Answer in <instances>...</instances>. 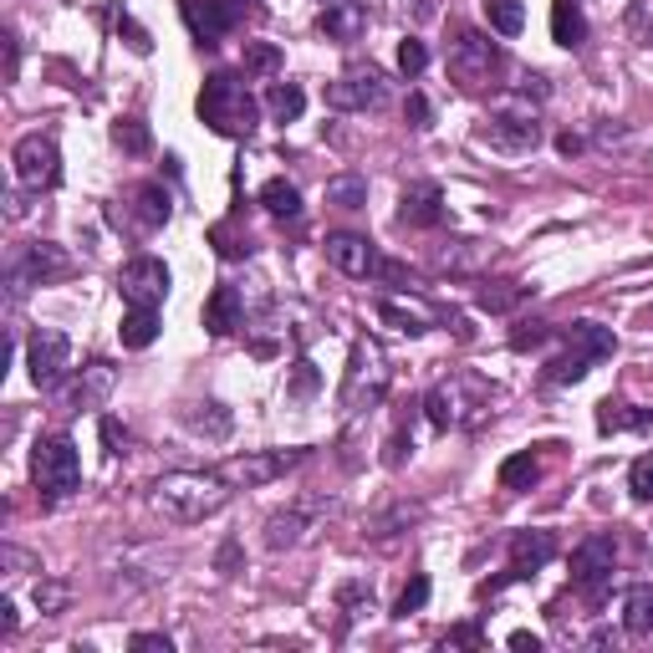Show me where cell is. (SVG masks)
<instances>
[{"instance_id": "1", "label": "cell", "mask_w": 653, "mask_h": 653, "mask_svg": "<svg viewBox=\"0 0 653 653\" xmlns=\"http://www.w3.org/2000/svg\"><path fill=\"white\" fill-rule=\"evenodd\" d=\"M230 490L235 485H230L220 470H169V475L153 485V505H159L169 521L194 526V521H204V515L225 511Z\"/></svg>"}, {"instance_id": "2", "label": "cell", "mask_w": 653, "mask_h": 653, "mask_svg": "<svg viewBox=\"0 0 653 653\" xmlns=\"http://www.w3.org/2000/svg\"><path fill=\"white\" fill-rule=\"evenodd\" d=\"M200 118L220 133V139H251L261 123V102L235 72H210L200 88Z\"/></svg>"}, {"instance_id": "3", "label": "cell", "mask_w": 653, "mask_h": 653, "mask_svg": "<svg viewBox=\"0 0 653 653\" xmlns=\"http://www.w3.org/2000/svg\"><path fill=\"white\" fill-rule=\"evenodd\" d=\"M31 480H37V495L47 505L77 495V485H82V460H77V444L67 440V434H41V440L31 444Z\"/></svg>"}, {"instance_id": "4", "label": "cell", "mask_w": 653, "mask_h": 653, "mask_svg": "<svg viewBox=\"0 0 653 653\" xmlns=\"http://www.w3.org/2000/svg\"><path fill=\"white\" fill-rule=\"evenodd\" d=\"M118 389V368L108 358H92L82 373H72L67 383H57V409L62 414H92L108 403V393Z\"/></svg>"}, {"instance_id": "5", "label": "cell", "mask_w": 653, "mask_h": 653, "mask_svg": "<svg viewBox=\"0 0 653 653\" xmlns=\"http://www.w3.org/2000/svg\"><path fill=\"white\" fill-rule=\"evenodd\" d=\"M613 566H617V541L613 536H587L572 552V587L587 603H603V592L613 587Z\"/></svg>"}, {"instance_id": "6", "label": "cell", "mask_w": 653, "mask_h": 653, "mask_svg": "<svg viewBox=\"0 0 653 653\" xmlns=\"http://www.w3.org/2000/svg\"><path fill=\"white\" fill-rule=\"evenodd\" d=\"M383 102H389V82L378 67H352L338 82H326V108L338 113H378Z\"/></svg>"}, {"instance_id": "7", "label": "cell", "mask_w": 653, "mask_h": 653, "mask_svg": "<svg viewBox=\"0 0 653 653\" xmlns=\"http://www.w3.org/2000/svg\"><path fill=\"white\" fill-rule=\"evenodd\" d=\"M11 163H16V179H21L26 189H57V179H62V149H57L51 133H26V139L16 143Z\"/></svg>"}, {"instance_id": "8", "label": "cell", "mask_w": 653, "mask_h": 653, "mask_svg": "<svg viewBox=\"0 0 653 653\" xmlns=\"http://www.w3.org/2000/svg\"><path fill=\"white\" fill-rule=\"evenodd\" d=\"M326 261L338 265L342 277H399V265H389L378 255V245L368 235H352V230H338V235H326Z\"/></svg>"}, {"instance_id": "9", "label": "cell", "mask_w": 653, "mask_h": 653, "mask_svg": "<svg viewBox=\"0 0 653 653\" xmlns=\"http://www.w3.org/2000/svg\"><path fill=\"white\" fill-rule=\"evenodd\" d=\"M67 358H72V342L57 332V326H37L26 338V368H31V383L37 389H57L67 378Z\"/></svg>"}, {"instance_id": "10", "label": "cell", "mask_w": 653, "mask_h": 653, "mask_svg": "<svg viewBox=\"0 0 653 653\" xmlns=\"http://www.w3.org/2000/svg\"><path fill=\"white\" fill-rule=\"evenodd\" d=\"M501 67V47L490 37H480V31H460L450 47V77L454 82H465V88H480V82H490V72Z\"/></svg>"}, {"instance_id": "11", "label": "cell", "mask_w": 653, "mask_h": 653, "mask_svg": "<svg viewBox=\"0 0 653 653\" xmlns=\"http://www.w3.org/2000/svg\"><path fill=\"white\" fill-rule=\"evenodd\" d=\"M118 291H123L128 307H159L169 297V265L159 255H133L118 271Z\"/></svg>"}, {"instance_id": "12", "label": "cell", "mask_w": 653, "mask_h": 653, "mask_svg": "<svg viewBox=\"0 0 653 653\" xmlns=\"http://www.w3.org/2000/svg\"><path fill=\"white\" fill-rule=\"evenodd\" d=\"M245 11H251V0H184V21L204 47H214L225 31H235L245 21Z\"/></svg>"}, {"instance_id": "13", "label": "cell", "mask_w": 653, "mask_h": 653, "mask_svg": "<svg viewBox=\"0 0 653 653\" xmlns=\"http://www.w3.org/2000/svg\"><path fill=\"white\" fill-rule=\"evenodd\" d=\"M297 460H302V450H291V454H281V450H255V454H235V460H225V465H220V475H225L230 485L255 490V485H271L277 475H287Z\"/></svg>"}, {"instance_id": "14", "label": "cell", "mask_w": 653, "mask_h": 653, "mask_svg": "<svg viewBox=\"0 0 653 653\" xmlns=\"http://www.w3.org/2000/svg\"><path fill=\"white\" fill-rule=\"evenodd\" d=\"M363 378H368V393L383 399V389H389V368H383V352H378L373 342H358V348H352L348 389H342V403H348V409H363Z\"/></svg>"}, {"instance_id": "15", "label": "cell", "mask_w": 653, "mask_h": 653, "mask_svg": "<svg viewBox=\"0 0 653 653\" xmlns=\"http://www.w3.org/2000/svg\"><path fill=\"white\" fill-rule=\"evenodd\" d=\"M62 271H67V255L57 251V245H47V240H37V245H26L11 261V271H6V277H11V297H21L26 287H41L47 277H62Z\"/></svg>"}, {"instance_id": "16", "label": "cell", "mask_w": 653, "mask_h": 653, "mask_svg": "<svg viewBox=\"0 0 653 653\" xmlns=\"http://www.w3.org/2000/svg\"><path fill=\"white\" fill-rule=\"evenodd\" d=\"M399 220L414 230H434L444 220V189L434 184V179H419V184H409L399 194Z\"/></svg>"}, {"instance_id": "17", "label": "cell", "mask_w": 653, "mask_h": 653, "mask_svg": "<svg viewBox=\"0 0 653 653\" xmlns=\"http://www.w3.org/2000/svg\"><path fill=\"white\" fill-rule=\"evenodd\" d=\"M480 139H485L490 149L526 153V149H536V143H541V123H536V118H521V113H495Z\"/></svg>"}, {"instance_id": "18", "label": "cell", "mask_w": 653, "mask_h": 653, "mask_svg": "<svg viewBox=\"0 0 653 653\" xmlns=\"http://www.w3.org/2000/svg\"><path fill=\"white\" fill-rule=\"evenodd\" d=\"M368 26V6L363 0H326L322 16H317V31L326 41H358Z\"/></svg>"}, {"instance_id": "19", "label": "cell", "mask_w": 653, "mask_h": 653, "mask_svg": "<svg viewBox=\"0 0 653 653\" xmlns=\"http://www.w3.org/2000/svg\"><path fill=\"white\" fill-rule=\"evenodd\" d=\"M556 556V536L552 531H521L511 536V577H531Z\"/></svg>"}, {"instance_id": "20", "label": "cell", "mask_w": 653, "mask_h": 653, "mask_svg": "<svg viewBox=\"0 0 653 653\" xmlns=\"http://www.w3.org/2000/svg\"><path fill=\"white\" fill-rule=\"evenodd\" d=\"M245 317V302H240L235 287H214V297L204 302V326H210V338H230Z\"/></svg>"}, {"instance_id": "21", "label": "cell", "mask_w": 653, "mask_h": 653, "mask_svg": "<svg viewBox=\"0 0 653 653\" xmlns=\"http://www.w3.org/2000/svg\"><path fill=\"white\" fill-rule=\"evenodd\" d=\"M552 41L566 51H577L587 41V16H582L577 0H556L552 6Z\"/></svg>"}, {"instance_id": "22", "label": "cell", "mask_w": 653, "mask_h": 653, "mask_svg": "<svg viewBox=\"0 0 653 653\" xmlns=\"http://www.w3.org/2000/svg\"><path fill=\"white\" fill-rule=\"evenodd\" d=\"M566 348H577V352H587L592 363H603V358H613L617 352V338L597 322H572L566 326Z\"/></svg>"}, {"instance_id": "23", "label": "cell", "mask_w": 653, "mask_h": 653, "mask_svg": "<svg viewBox=\"0 0 653 653\" xmlns=\"http://www.w3.org/2000/svg\"><path fill=\"white\" fill-rule=\"evenodd\" d=\"M118 338H123V348L143 352L159 338V307H128L123 322H118Z\"/></svg>"}, {"instance_id": "24", "label": "cell", "mask_w": 653, "mask_h": 653, "mask_svg": "<svg viewBox=\"0 0 653 653\" xmlns=\"http://www.w3.org/2000/svg\"><path fill=\"white\" fill-rule=\"evenodd\" d=\"M133 210H139L143 230H159V225H169L174 200H169V189H163V184H139V189H133Z\"/></svg>"}, {"instance_id": "25", "label": "cell", "mask_w": 653, "mask_h": 653, "mask_svg": "<svg viewBox=\"0 0 653 653\" xmlns=\"http://www.w3.org/2000/svg\"><path fill=\"white\" fill-rule=\"evenodd\" d=\"M265 108H271L277 123H297V118L307 113V92L297 88V82H271V88H265Z\"/></svg>"}, {"instance_id": "26", "label": "cell", "mask_w": 653, "mask_h": 653, "mask_svg": "<svg viewBox=\"0 0 653 653\" xmlns=\"http://www.w3.org/2000/svg\"><path fill=\"white\" fill-rule=\"evenodd\" d=\"M302 531H307L302 511H277L271 521H265V552H287V546H297Z\"/></svg>"}, {"instance_id": "27", "label": "cell", "mask_w": 653, "mask_h": 653, "mask_svg": "<svg viewBox=\"0 0 653 653\" xmlns=\"http://www.w3.org/2000/svg\"><path fill=\"white\" fill-rule=\"evenodd\" d=\"M623 629L633 639H649L653 633V587H629V597H623Z\"/></svg>"}, {"instance_id": "28", "label": "cell", "mask_w": 653, "mask_h": 653, "mask_svg": "<svg viewBox=\"0 0 653 653\" xmlns=\"http://www.w3.org/2000/svg\"><path fill=\"white\" fill-rule=\"evenodd\" d=\"M261 204L271 214H281V220H297V214H302V189L291 184V179H265Z\"/></svg>"}, {"instance_id": "29", "label": "cell", "mask_w": 653, "mask_h": 653, "mask_svg": "<svg viewBox=\"0 0 653 653\" xmlns=\"http://www.w3.org/2000/svg\"><path fill=\"white\" fill-rule=\"evenodd\" d=\"M326 204H332V210H363L368 204V179L363 174L326 179Z\"/></svg>"}, {"instance_id": "30", "label": "cell", "mask_w": 653, "mask_h": 653, "mask_svg": "<svg viewBox=\"0 0 653 653\" xmlns=\"http://www.w3.org/2000/svg\"><path fill=\"white\" fill-rule=\"evenodd\" d=\"M485 21H490V31H501V37H521L526 6H521V0H485Z\"/></svg>"}, {"instance_id": "31", "label": "cell", "mask_w": 653, "mask_h": 653, "mask_svg": "<svg viewBox=\"0 0 653 653\" xmlns=\"http://www.w3.org/2000/svg\"><path fill=\"white\" fill-rule=\"evenodd\" d=\"M424 409H429V424L434 429L460 424V389H454V383H440V389L424 399Z\"/></svg>"}, {"instance_id": "32", "label": "cell", "mask_w": 653, "mask_h": 653, "mask_svg": "<svg viewBox=\"0 0 653 653\" xmlns=\"http://www.w3.org/2000/svg\"><path fill=\"white\" fill-rule=\"evenodd\" d=\"M643 424H653V414H639V409H629V403L607 399L603 409H597V429H603V434H617V429H643Z\"/></svg>"}, {"instance_id": "33", "label": "cell", "mask_w": 653, "mask_h": 653, "mask_svg": "<svg viewBox=\"0 0 653 653\" xmlns=\"http://www.w3.org/2000/svg\"><path fill=\"white\" fill-rule=\"evenodd\" d=\"M113 143L123 153H149L153 149V133H149V123H143V118H118V123H113Z\"/></svg>"}, {"instance_id": "34", "label": "cell", "mask_w": 653, "mask_h": 653, "mask_svg": "<svg viewBox=\"0 0 653 653\" xmlns=\"http://www.w3.org/2000/svg\"><path fill=\"white\" fill-rule=\"evenodd\" d=\"M541 480V465H536V454H511L501 465V485L505 490H531Z\"/></svg>"}, {"instance_id": "35", "label": "cell", "mask_w": 653, "mask_h": 653, "mask_svg": "<svg viewBox=\"0 0 653 653\" xmlns=\"http://www.w3.org/2000/svg\"><path fill=\"white\" fill-rule=\"evenodd\" d=\"M587 368H592V358H587V352L566 348L562 358H552V368H546V378H552V383H582V378H587Z\"/></svg>"}, {"instance_id": "36", "label": "cell", "mask_w": 653, "mask_h": 653, "mask_svg": "<svg viewBox=\"0 0 653 653\" xmlns=\"http://www.w3.org/2000/svg\"><path fill=\"white\" fill-rule=\"evenodd\" d=\"M277 67H281V47H271V41H245V72L271 77Z\"/></svg>"}, {"instance_id": "37", "label": "cell", "mask_w": 653, "mask_h": 653, "mask_svg": "<svg viewBox=\"0 0 653 653\" xmlns=\"http://www.w3.org/2000/svg\"><path fill=\"white\" fill-rule=\"evenodd\" d=\"M189 429H200V434H214V440H225L230 434V414L220 403H200L194 414H189Z\"/></svg>"}, {"instance_id": "38", "label": "cell", "mask_w": 653, "mask_h": 653, "mask_svg": "<svg viewBox=\"0 0 653 653\" xmlns=\"http://www.w3.org/2000/svg\"><path fill=\"white\" fill-rule=\"evenodd\" d=\"M531 297V287H485L480 291V312H511Z\"/></svg>"}, {"instance_id": "39", "label": "cell", "mask_w": 653, "mask_h": 653, "mask_svg": "<svg viewBox=\"0 0 653 653\" xmlns=\"http://www.w3.org/2000/svg\"><path fill=\"white\" fill-rule=\"evenodd\" d=\"M378 317H383L393 332H403V338H419V332H424V317L409 312V307H399V302H378Z\"/></svg>"}, {"instance_id": "40", "label": "cell", "mask_w": 653, "mask_h": 653, "mask_svg": "<svg viewBox=\"0 0 653 653\" xmlns=\"http://www.w3.org/2000/svg\"><path fill=\"white\" fill-rule=\"evenodd\" d=\"M424 603H429V577H424V572H414V577H409V587L399 592V607H393V617L424 613Z\"/></svg>"}, {"instance_id": "41", "label": "cell", "mask_w": 653, "mask_h": 653, "mask_svg": "<svg viewBox=\"0 0 653 653\" xmlns=\"http://www.w3.org/2000/svg\"><path fill=\"white\" fill-rule=\"evenodd\" d=\"M317 389H322V373H317L307 358H302V363H291V378H287V393H291V399H312Z\"/></svg>"}, {"instance_id": "42", "label": "cell", "mask_w": 653, "mask_h": 653, "mask_svg": "<svg viewBox=\"0 0 653 653\" xmlns=\"http://www.w3.org/2000/svg\"><path fill=\"white\" fill-rule=\"evenodd\" d=\"M429 67V47L419 37H409V41H399V72L403 77H419Z\"/></svg>"}, {"instance_id": "43", "label": "cell", "mask_w": 653, "mask_h": 653, "mask_svg": "<svg viewBox=\"0 0 653 653\" xmlns=\"http://www.w3.org/2000/svg\"><path fill=\"white\" fill-rule=\"evenodd\" d=\"M629 490L639 495V501H653V454H639L629 470Z\"/></svg>"}, {"instance_id": "44", "label": "cell", "mask_w": 653, "mask_h": 653, "mask_svg": "<svg viewBox=\"0 0 653 653\" xmlns=\"http://www.w3.org/2000/svg\"><path fill=\"white\" fill-rule=\"evenodd\" d=\"M67 597H72V592H67L62 582H37V607H41L47 617H57V613H62V607H67Z\"/></svg>"}, {"instance_id": "45", "label": "cell", "mask_w": 653, "mask_h": 653, "mask_svg": "<svg viewBox=\"0 0 653 653\" xmlns=\"http://www.w3.org/2000/svg\"><path fill=\"white\" fill-rule=\"evenodd\" d=\"M546 338H552V326H546V322H521V326L511 332V348H515V352H526V348H541Z\"/></svg>"}, {"instance_id": "46", "label": "cell", "mask_w": 653, "mask_h": 653, "mask_svg": "<svg viewBox=\"0 0 653 653\" xmlns=\"http://www.w3.org/2000/svg\"><path fill=\"white\" fill-rule=\"evenodd\" d=\"M485 643V633H480V623H460V629L444 633V649H480Z\"/></svg>"}, {"instance_id": "47", "label": "cell", "mask_w": 653, "mask_h": 653, "mask_svg": "<svg viewBox=\"0 0 653 653\" xmlns=\"http://www.w3.org/2000/svg\"><path fill=\"white\" fill-rule=\"evenodd\" d=\"M128 649L133 653H174V643H169V633H133Z\"/></svg>"}, {"instance_id": "48", "label": "cell", "mask_w": 653, "mask_h": 653, "mask_svg": "<svg viewBox=\"0 0 653 653\" xmlns=\"http://www.w3.org/2000/svg\"><path fill=\"white\" fill-rule=\"evenodd\" d=\"M403 118H409V128H429V98L424 92H409V102H403Z\"/></svg>"}, {"instance_id": "49", "label": "cell", "mask_w": 653, "mask_h": 653, "mask_svg": "<svg viewBox=\"0 0 653 653\" xmlns=\"http://www.w3.org/2000/svg\"><path fill=\"white\" fill-rule=\"evenodd\" d=\"M102 444H108V454H128V429L118 419H102Z\"/></svg>"}, {"instance_id": "50", "label": "cell", "mask_w": 653, "mask_h": 653, "mask_svg": "<svg viewBox=\"0 0 653 653\" xmlns=\"http://www.w3.org/2000/svg\"><path fill=\"white\" fill-rule=\"evenodd\" d=\"M118 31H123V37H128V47L139 51V57H149V51H153L149 31H143V26H133V21H128V16H123V21H118Z\"/></svg>"}, {"instance_id": "51", "label": "cell", "mask_w": 653, "mask_h": 653, "mask_svg": "<svg viewBox=\"0 0 653 653\" xmlns=\"http://www.w3.org/2000/svg\"><path fill=\"white\" fill-rule=\"evenodd\" d=\"M0 562L11 566V572H41V562L31 552H21V546H6V552H0Z\"/></svg>"}, {"instance_id": "52", "label": "cell", "mask_w": 653, "mask_h": 653, "mask_svg": "<svg viewBox=\"0 0 653 653\" xmlns=\"http://www.w3.org/2000/svg\"><path fill=\"white\" fill-rule=\"evenodd\" d=\"M16 72H21V41L16 31H6V82H16Z\"/></svg>"}, {"instance_id": "53", "label": "cell", "mask_w": 653, "mask_h": 653, "mask_svg": "<svg viewBox=\"0 0 653 653\" xmlns=\"http://www.w3.org/2000/svg\"><path fill=\"white\" fill-rule=\"evenodd\" d=\"M16 623H21V617H16V603L11 597H0V639H11Z\"/></svg>"}, {"instance_id": "54", "label": "cell", "mask_w": 653, "mask_h": 653, "mask_svg": "<svg viewBox=\"0 0 653 653\" xmlns=\"http://www.w3.org/2000/svg\"><path fill=\"white\" fill-rule=\"evenodd\" d=\"M235 562H240V546L225 541V546H220V572H235Z\"/></svg>"}, {"instance_id": "55", "label": "cell", "mask_w": 653, "mask_h": 653, "mask_svg": "<svg viewBox=\"0 0 653 653\" xmlns=\"http://www.w3.org/2000/svg\"><path fill=\"white\" fill-rule=\"evenodd\" d=\"M511 649H531V653H536L541 639H536V633H511Z\"/></svg>"}, {"instance_id": "56", "label": "cell", "mask_w": 653, "mask_h": 653, "mask_svg": "<svg viewBox=\"0 0 653 653\" xmlns=\"http://www.w3.org/2000/svg\"><path fill=\"white\" fill-rule=\"evenodd\" d=\"M556 149L572 159V153H582V139H577V133H562V139H556Z\"/></svg>"}]
</instances>
